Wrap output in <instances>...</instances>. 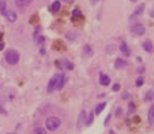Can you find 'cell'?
<instances>
[{"label":"cell","mask_w":154,"mask_h":134,"mask_svg":"<svg viewBox=\"0 0 154 134\" xmlns=\"http://www.w3.org/2000/svg\"><path fill=\"white\" fill-rule=\"evenodd\" d=\"M60 124H61V121H60L57 116H49V118H46V121H45V125H46V128H48L49 131H56V130L60 127Z\"/></svg>","instance_id":"cell-1"},{"label":"cell","mask_w":154,"mask_h":134,"mask_svg":"<svg viewBox=\"0 0 154 134\" xmlns=\"http://www.w3.org/2000/svg\"><path fill=\"white\" fill-rule=\"evenodd\" d=\"M5 58H6V63H9L11 66H15V64L18 63V60H20V54H18V51H15V49H9V51L6 52Z\"/></svg>","instance_id":"cell-2"},{"label":"cell","mask_w":154,"mask_h":134,"mask_svg":"<svg viewBox=\"0 0 154 134\" xmlns=\"http://www.w3.org/2000/svg\"><path fill=\"white\" fill-rule=\"evenodd\" d=\"M130 30H132V33L136 34V36H142V34H145V27H144L142 24H133V25L130 27Z\"/></svg>","instance_id":"cell-3"},{"label":"cell","mask_w":154,"mask_h":134,"mask_svg":"<svg viewBox=\"0 0 154 134\" xmlns=\"http://www.w3.org/2000/svg\"><path fill=\"white\" fill-rule=\"evenodd\" d=\"M66 80H68V77H66V75H65V73H58V77H57V85H56V89H57V91L63 89V87H65V84H66Z\"/></svg>","instance_id":"cell-4"},{"label":"cell","mask_w":154,"mask_h":134,"mask_svg":"<svg viewBox=\"0 0 154 134\" xmlns=\"http://www.w3.org/2000/svg\"><path fill=\"white\" fill-rule=\"evenodd\" d=\"M144 9H145V3H141L135 10H133V13H132V15H130V21H133L135 18H138L139 15H141V13H142L144 12Z\"/></svg>","instance_id":"cell-5"},{"label":"cell","mask_w":154,"mask_h":134,"mask_svg":"<svg viewBox=\"0 0 154 134\" xmlns=\"http://www.w3.org/2000/svg\"><path fill=\"white\" fill-rule=\"evenodd\" d=\"M56 64L60 67V69H66V70H68V69H69V70L73 69V64H72L69 60H61V61H57Z\"/></svg>","instance_id":"cell-6"},{"label":"cell","mask_w":154,"mask_h":134,"mask_svg":"<svg viewBox=\"0 0 154 134\" xmlns=\"http://www.w3.org/2000/svg\"><path fill=\"white\" fill-rule=\"evenodd\" d=\"M57 77H58V75H54L53 77L49 79V82H48V88H46V91H48V92H53V91H56V85H57Z\"/></svg>","instance_id":"cell-7"},{"label":"cell","mask_w":154,"mask_h":134,"mask_svg":"<svg viewBox=\"0 0 154 134\" xmlns=\"http://www.w3.org/2000/svg\"><path fill=\"white\" fill-rule=\"evenodd\" d=\"M99 82H100V85H103V87H106V85H109V82H111V79H109V76H108V75H105V73H100V77H99Z\"/></svg>","instance_id":"cell-8"},{"label":"cell","mask_w":154,"mask_h":134,"mask_svg":"<svg viewBox=\"0 0 154 134\" xmlns=\"http://www.w3.org/2000/svg\"><path fill=\"white\" fill-rule=\"evenodd\" d=\"M120 51H121V54H123V55H126V57H129V55H130L129 46L126 45V42H121V43H120Z\"/></svg>","instance_id":"cell-9"},{"label":"cell","mask_w":154,"mask_h":134,"mask_svg":"<svg viewBox=\"0 0 154 134\" xmlns=\"http://www.w3.org/2000/svg\"><path fill=\"white\" fill-rule=\"evenodd\" d=\"M114 66H115V69H124V67L127 66V63L123 58H117L114 61Z\"/></svg>","instance_id":"cell-10"},{"label":"cell","mask_w":154,"mask_h":134,"mask_svg":"<svg viewBox=\"0 0 154 134\" xmlns=\"http://www.w3.org/2000/svg\"><path fill=\"white\" fill-rule=\"evenodd\" d=\"M144 49L148 52V54H151L153 51H154V46H153V42H151V40H144Z\"/></svg>","instance_id":"cell-11"},{"label":"cell","mask_w":154,"mask_h":134,"mask_svg":"<svg viewBox=\"0 0 154 134\" xmlns=\"http://www.w3.org/2000/svg\"><path fill=\"white\" fill-rule=\"evenodd\" d=\"M82 54H84V57H90V55L93 54L91 46H90V45H84V48H82Z\"/></svg>","instance_id":"cell-12"},{"label":"cell","mask_w":154,"mask_h":134,"mask_svg":"<svg viewBox=\"0 0 154 134\" xmlns=\"http://www.w3.org/2000/svg\"><path fill=\"white\" fill-rule=\"evenodd\" d=\"M60 8H61V3L58 2V0H56V2L51 5V12L53 13H56V12H58L60 10Z\"/></svg>","instance_id":"cell-13"},{"label":"cell","mask_w":154,"mask_h":134,"mask_svg":"<svg viewBox=\"0 0 154 134\" xmlns=\"http://www.w3.org/2000/svg\"><path fill=\"white\" fill-rule=\"evenodd\" d=\"M81 15H82L81 10H79L78 8H75V9H73V12H72V21H76L78 18H81Z\"/></svg>","instance_id":"cell-14"},{"label":"cell","mask_w":154,"mask_h":134,"mask_svg":"<svg viewBox=\"0 0 154 134\" xmlns=\"http://www.w3.org/2000/svg\"><path fill=\"white\" fill-rule=\"evenodd\" d=\"M148 122H150V124L154 122V104L148 109Z\"/></svg>","instance_id":"cell-15"},{"label":"cell","mask_w":154,"mask_h":134,"mask_svg":"<svg viewBox=\"0 0 154 134\" xmlns=\"http://www.w3.org/2000/svg\"><path fill=\"white\" fill-rule=\"evenodd\" d=\"M32 3V0H17V6L18 8H25Z\"/></svg>","instance_id":"cell-16"},{"label":"cell","mask_w":154,"mask_h":134,"mask_svg":"<svg viewBox=\"0 0 154 134\" xmlns=\"http://www.w3.org/2000/svg\"><path fill=\"white\" fill-rule=\"evenodd\" d=\"M105 106H106V103H99V104L96 106V110H94V113H96V115L102 113V112H103V109H105Z\"/></svg>","instance_id":"cell-17"},{"label":"cell","mask_w":154,"mask_h":134,"mask_svg":"<svg viewBox=\"0 0 154 134\" xmlns=\"http://www.w3.org/2000/svg\"><path fill=\"white\" fill-rule=\"evenodd\" d=\"M153 97H154V89H150V91L145 94V98H144V100H145V101H151Z\"/></svg>","instance_id":"cell-18"},{"label":"cell","mask_w":154,"mask_h":134,"mask_svg":"<svg viewBox=\"0 0 154 134\" xmlns=\"http://www.w3.org/2000/svg\"><path fill=\"white\" fill-rule=\"evenodd\" d=\"M6 17H8V20H9L11 22L17 21V13H15V12H9V13H6Z\"/></svg>","instance_id":"cell-19"},{"label":"cell","mask_w":154,"mask_h":134,"mask_svg":"<svg viewBox=\"0 0 154 134\" xmlns=\"http://www.w3.org/2000/svg\"><path fill=\"white\" fill-rule=\"evenodd\" d=\"M0 12H2L3 13V15H6V2H5V0H0Z\"/></svg>","instance_id":"cell-20"},{"label":"cell","mask_w":154,"mask_h":134,"mask_svg":"<svg viewBox=\"0 0 154 134\" xmlns=\"http://www.w3.org/2000/svg\"><path fill=\"white\" fill-rule=\"evenodd\" d=\"M33 134H46V130L42 128V127H36V128L33 130Z\"/></svg>","instance_id":"cell-21"},{"label":"cell","mask_w":154,"mask_h":134,"mask_svg":"<svg viewBox=\"0 0 154 134\" xmlns=\"http://www.w3.org/2000/svg\"><path fill=\"white\" fill-rule=\"evenodd\" d=\"M93 121H94V115L91 113V115L88 116V119L85 121V125H91V124H93Z\"/></svg>","instance_id":"cell-22"},{"label":"cell","mask_w":154,"mask_h":134,"mask_svg":"<svg viewBox=\"0 0 154 134\" xmlns=\"http://www.w3.org/2000/svg\"><path fill=\"white\" fill-rule=\"evenodd\" d=\"M142 85H144V77L141 76V77L136 79V87H142Z\"/></svg>","instance_id":"cell-23"},{"label":"cell","mask_w":154,"mask_h":134,"mask_svg":"<svg viewBox=\"0 0 154 134\" xmlns=\"http://www.w3.org/2000/svg\"><path fill=\"white\" fill-rule=\"evenodd\" d=\"M121 115H123V110L120 109V107H117V109H115V116H117V118H121Z\"/></svg>","instance_id":"cell-24"},{"label":"cell","mask_w":154,"mask_h":134,"mask_svg":"<svg viewBox=\"0 0 154 134\" xmlns=\"http://www.w3.org/2000/svg\"><path fill=\"white\" fill-rule=\"evenodd\" d=\"M112 91H120V85H118V84H115V85L112 87Z\"/></svg>","instance_id":"cell-25"},{"label":"cell","mask_w":154,"mask_h":134,"mask_svg":"<svg viewBox=\"0 0 154 134\" xmlns=\"http://www.w3.org/2000/svg\"><path fill=\"white\" fill-rule=\"evenodd\" d=\"M150 17H151V18H154V6H153V8H151V10H150Z\"/></svg>","instance_id":"cell-26"},{"label":"cell","mask_w":154,"mask_h":134,"mask_svg":"<svg viewBox=\"0 0 154 134\" xmlns=\"http://www.w3.org/2000/svg\"><path fill=\"white\" fill-rule=\"evenodd\" d=\"M90 2H91L93 5H96V3H99V2H100V0H90Z\"/></svg>","instance_id":"cell-27"},{"label":"cell","mask_w":154,"mask_h":134,"mask_svg":"<svg viewBox=\"0 0 154 134\" xmlns=\"http://www.w3.org/2000/svg\"><path fill=\"white\" fill-rule=\"evenodd\" d=\"M0 49H3V42H0Z\"/></svg>","instance_id":"cell-28"},{"label":"cell","mask_w":154,"mask_h":134,"mask_svg":"<svg viewBox=\"0 0 154 134\" xmlns=\"http://www.w3.org/2000/svg\"><path fill=\"white\" fill-rule=\"evenodd\" d=\"M109 134H115V133H114V131H109Z\"/></svg>","instance_id":"cell-29"},{"label":"cell","mask_w":154,"mask_h":134,"mask_svg":"<svg viewBox=\"0 0 154 134\" xmlns=\"http://www.w3.org/2000/svg\"><path fill=\"white\" fill-rule=\"evenodd\" d=\"M130 2H136V0H130Z\"/></svg>","instance_id":"cell-30"}]
</instances>
